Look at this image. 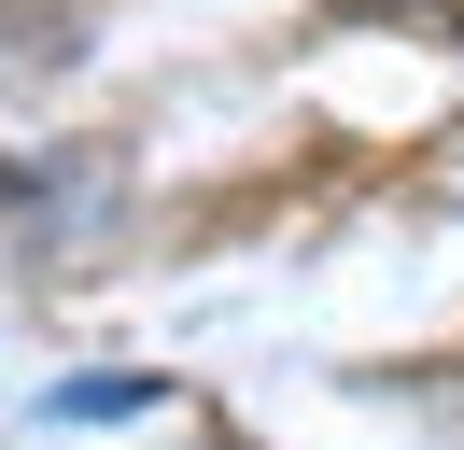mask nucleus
Wrapping results in <instances>:
<instances>
[{"label":"nucleus","instance_id":"1","mask_svg":"<svg viewBox=\"0 0 464 450\" xmlns=\"http://www.w3.org/2000/svg\"><path fill=\"white\" fill-rule=\"evenodd\" d=\"M57 408H71V422H113V408H155V380H71Z\"/></svg>","mask_w":464,"mask_h":450}]
</instances>
